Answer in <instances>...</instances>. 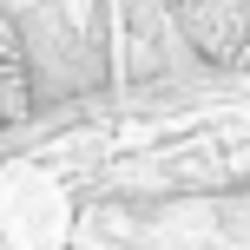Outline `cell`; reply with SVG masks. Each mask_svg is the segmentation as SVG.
<instances>
[{
	"label": "cell",
	"instance_id": "7a4b0ae2",
	"mask_svg": "<svg viewBox=\"0 0 250 250\" xmlns=\"http://www.w3.org/2000/svg\"><path fill=\"white\" fill-rule=\"evenodd\" d=\"M20 119H33V60H26L13 13L0 7V125H20Z\"/></svg>",
	"mask_w": 250,
	"mask_h": 250
},
{
	"label": "cell",
	"instance_id": "6da1fadb",
	"mask_svg": "<svg viewBox=\"0 0 250 250\" xmlns=\"http://www.w3.org/2000/svg\"><path fill=\"white\" fill-rule=\"evenodd\" d=\"M178 33L204 66L250 73V0H178Z\"/></svg>",
	"mask_w": 250,
	"mask_h": 250
}]
</instances>
